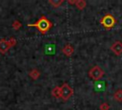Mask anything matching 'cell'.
Segmentation results:
<instances>
[{
	"instance_id": "cell-1",
	"label": "cell",
	"mask_w": 122,
	"mask_h": 110,
	"mask_svg": "<svg viewBox=\"0 0 122 110\" xmlns=\"http://www.w3.org/2000/svg\"><path fill=\"white\" fill-rule=\"evenodd\" d=\"M29 26H30V27H37L38 28V30L42 33H47L48 31H49V29L51 28V22L46 18V17H41L36 23H34V24H30Z\"/></svg>"
},
{
	"instance_id": "cell-2",
	"label": "cell",
	"mask_w": 122,
	"mask_h": 110,
	"mask_svg": "<svg viewBox=\"0 0 122 110\" xmlns=\"http://www.w3.org/2000/svg\"><path fill=\"white\" fill-rule=\"evenodd\" d=\"M73 94V91H72V89L67 84V83H65V84H63L62 85V87H60L59 88V97L60 98H62L63 99H68L71 95Z\"/></svg>"
},
{
	"instance_id": "cell-3",
	"label": "cell",
	"mask_w": 122,
	"mask_h": 110,
	"mask_svg": "<svg viewBox=\"0 0 122 110\" xmlns=\"http://www.w3.org/2000/svg\"><path fill=\"white\" fill-rule=\"evenodd\" d=\"M104 75V71L99 67V66H94L91 69V71L89 72V76L91 78L94 79V80H98L100 79Z\"/></svg>"
},
{
	"instance_id": "cell-4",
	"label": "cell",
	"mask_w": 122,
	"mask_h": 110,
	"mask_svg": "<svg viewBox=\"0 0 122 110\" xmlns=\"http://www.w3.org/2000/svg\"><path fill=\"white\" fill-rule=\"evenodd\" d=\"M101 24L107 28V29H110V28H112L115 24V19L114 17L112 15V14H106L102 19H101Z\"/></svg>"
},
{
	"instance_id": "cell-5",
	"label": "cell",
	"mask_w": 122,
	"mask_h": 110,
	"mask_svg": "<svg viewBox=\"0 0 122 110\" xmlns=\"http://www.w3.org/2000/svg\"><path fill=\"white\" fill-rule=\"evenodd\" d=\"M112 51L115 55H120L122 53V43L119 41H116L115 43H113L112 46Z\"/></svg>"
},
{
	"instance_id": "cell-6",
	"label": "cell",
	"mask_w": 122,
	"mask_h": 110,
	"mask_svg": "<svg viewBox=\"0 0 122 110\" xmlns=\"http://www.w3.org/2000/svg\"><path fill=\"white\" fill-rule=\"evenodd\" d=\"M104 89H105V82L104 81H96L94 83V90L101 92Z\"/></svg>"
},
{
	"instance_id": "cell-7",
	"label": "cell",
	"mask_w": 122,
	"mask_h": 110,
	"mask_svg": "<svg viewBox=\"0 0 122 110\" xmlns=\"http://www.w3.org/2000/svg\"><path fill=\"white\" fill-rule=\"evenodd\" d=\"M63 53L66 55H71L72 53H73V48L72 46L71 45H66L63 49Z\"/></svg>"
},
{
	"instance_id": "cell-8",
	"label": "cell",
	"mask_w": 122,
	"mask_h": 110,
	"mask_svg": "<svg viewBox=\"0 0 122 110\" xmlns=\"http://www.w3.org/2000/svg\"><path fill=\"white\" fill-rule=\"evenodd\" d=\"M114 99L115 100L117 101H122V90H117L115 93H114Z\"/></svg>"
}]
</instances>
